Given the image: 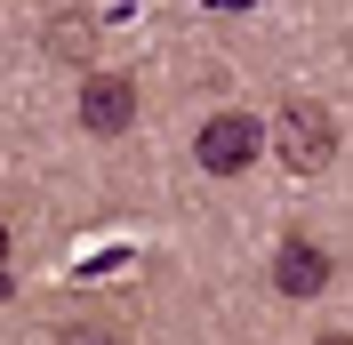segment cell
I'll return each instance as SVG.
<instances>
[{
	"label": "cell",
	"instance_id": "6da1fadb",
	"mask_svg": "<svg viewBox=\"0 0 353 345\" xmlns=\"http://www.w3.org/2000/svg\"><path fill=\"white\" fill-rule=\"evenodd\" d=\"M273 145H281V161H289L297 177H321V169H330V152H337L330 105H281V112H273Z\"/></svg>",
	"mask_w": 353,
	"mask_h": 345
},
{
	"label": "cell",
	"instance_id": "7a4b0ae2",
	"mask_svg": "<svg viewBox=\"0 0 353 345\" xmlns=\"http://www.w3.org/2000/svg\"><path fill=\"white\" fill-rule=\"evenodd\" d=\"M257 145H265L257 112H217V121H201V137H193V161H201L209 177H241L249 161H257Z\"/></svg>",
	"mask_w": 353,
	"mask_h": 345
},
{
	"label": "cell",
	"instance_id": "3957f363",
	"mask_svg": "<svg viewBox=\"0 0 353 345\" xmlns=\"http://www.w3.org/2000/svg\"><path fill=\"white\" fill-rule=\"evenodd\" d=\"M330 249H321V241H305V233H289L281 249H273V289H281V297H321V289H330Z\"/></svg>",
	"mask_w": 353,
	"mask_h": 345
},
{
	"label": "cell",
	"instance_id": "277c9868",
	"mask_svg": "<svg viewBox=\"0 0 353 345\" xmlns=\"http://www.w3.org/2000/svg\"><path fill=\"white\" fill-rule=\"evenodd\" d=\"M137 121V88L121 81V72H88V88H81V129L88 137H121Z\"/></svg>",
	"mask_w": 353,
	"mask_h": 345
},
{
	"label": "cell",
	"instance_id": "5b68a950",
	"mask_svg": "<svg viewBox=\"0 0 353 345\" xmlns=\"http://www.w3.org/2000/svg\"><path fill=\"white\" fill-rule=\"evenodd\" d=\"M57 345H129V337H121L112 322H72V329H65Z\"/></svg>",
	"mask_w": 353,
	"mask_h": 345
},
{
	"label": "cell",
	"instance_id": "8992f818",
	"mask_svg": "<svg viewBox=\"0 0 353 345\" xmlns=\"http://www.w3.org/2000/svg\"><path fill=\"white\" fill-rule=\"evenodd\" d=\"M0 297H8V233H0Z\"/></svg>",
	"mask_w": 353,
	"mask_h": 345
},
{
	"label": "cell",
	"instance_id": "52a82bcc",
	"mask_svg": "<svg viewBox=\"0 0 353 345\" xmlns=\"http://www.w3.org/2000/svg\"><path fill=\"white\" fill-rule=\"evenodd\" d=\"M313 345H353V337H313Z\"/></svg>",
	"mask_w": 353,
	"mask_h": 345
}]
</instances>
